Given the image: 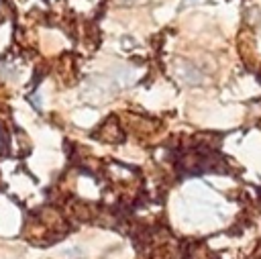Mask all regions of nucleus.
Instances as JSON below:
<instances>
[{
  "instance_id": "1",
  "label": "nucleus",
  "mask_w": 261,
  "mask_h": 259,
  "mask_svg": "<svg viewBox=\"0 0 261 259\" xmlns=\"http://www.w3.org/2000/svg\"><path fill=\"white\" fill-rule=\"evenodd\" d=\"M177 75H179L184 82H188V84H198V82L202 80V73H200L194 65H190V63H181V65L177 67Z\"/></svg>"
},
{
  "instance_id": "2",
  "label": "nucleus",
  "mask_w": 261,
  "mask_h": 259,
  "mask_svg": "<svg viewBox=\"0 0 261 259\" xmlns=\"http://www.w3.org/2000/svg\"><path fill=\"white\" fill-rule=\"evenodd\" d=\"M208 0H184V6H196V4H206Z\"/></svg>"
},
{
  "instance_id": "3",
  "label": "nucleus",
  "mask_w": 261,
  "mask_h": 259,
  "mask_svg": "<svg viewBox=\"0 0 261 259\" xmlns=\"http://www.w3.org/2000/svg\"><path fill=\"white\" fill-rule=\"evenodd\" d=\"M122 2H126V4H141V2H145V0H122Z\"/></svg>"
}]
</instances>
